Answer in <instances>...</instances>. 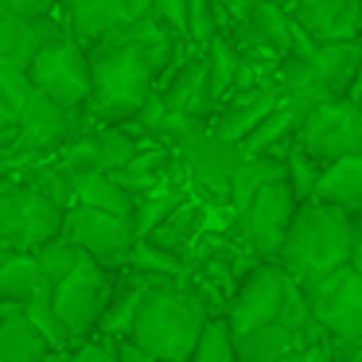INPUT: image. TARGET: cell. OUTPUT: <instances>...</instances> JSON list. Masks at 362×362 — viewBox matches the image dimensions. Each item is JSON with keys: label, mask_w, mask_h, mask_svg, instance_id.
<instances>
[{"label": "cell", "mask_w": 362, "mask_h": 362, "mask_svg": "<svg viewBox=\"0 0 362 362\" xmlns=\"http://www.w3.org/2000/svg\"><path fill=\"white\" fill-rule=\"evenodd\" d=\"M292 346H296V339H292L281 323H269V327H253V331L234 335L238 362H281Z\"/></svg>", "instance_id": "83f0119b"}, {"label": "cell", "mask_w": 362, "mask_h": 362, "mask_svg": "<svg viewBox=\"0 0 362 362\" xmlns=\"http://www.w3.org/2000/svg\"><path fill=\"white\" fill-rule=\"evenodd\" d=\"M358 43H362V28H358Z\"/></svg>", "instance_id": "ee69618b"}, {"label": "cell", "mask_w": 362, "mask_h": 362, "mask_svg": "<svg viewBox=\"0 0 362 362\" xmlns=\"http://www.w3.org/2000/svg\"><path fill=\"white\" fill-rule=\"evenodd\" d=\"M288 288H292V281L284 276V269L276 265V261H257V265H250V273L238 281V288L230 292L226 315H222V320L230 323L234 335L253 331V327H269V323L281 320Z\"/></svg>", "instance_id": "ba28073f"}, {"label": "cell", "mask_w": 362, "mask_h": 362, "mask_svg": "<svg viewBox=\"0 0 362 362\" xmlns=\"http://www.w3.org/2000/svg\"><path fill=\"white\" fill-rule=\"evenodd\" d=\"M160 102L172 117H195V121H211V105H206V63L203 51L191 47L180 63L168 71V78L160 82Z\"/></svg>", "instance_id": "9a60e30c"}, {"label": "cell", "mask_w": 362, "mask_h": 362, "mask_svg": "<svg viewBox=\"0 0 362 362\" xmlns=\"http://www.w3.org/2000/svg\"><path fill=\"white\" fill-rule=\"evenodd\" d=\"M281 362H339V351L331 346V339H320V343H304L292 346Z\"/></svg>", "instance_id": "74e56055"}, {"label": "cell", "mask_w": 362, "mask_h": 362, "mask_svg": "<svg viewBox=\"0 0 362 362\" xmlns=\"http://www.w3.org/2000/svg\"><path fill=\"white\" fill-rule=\"evenodd\" d=\"M172 152L180 156V164L187 168L191 183H195L199 191H206L211 199H222V203H226L230 199V180H234L238 164L245 160V152L238 148V144L218 141L206 125H199V129H191Z\"/></svg>", "instance_id": "8fae6325"}, {"label": "cell", "mask_w": 362, "mask_h": 362, "mask_svg": "<svg viewBox=\"0 0 362 362\" xmlns=\"http://www.w3.org/2000/svg\"><path fill=\"white\" fill-rule=\"evenodd\" d=\"M351 226H354V214L339 211L331 203H320V199H304L292 214V226L273 261L284 269L288 281L308 284L315 276L331 273V269L346 265V257H351Z\"/></svg>", "instance_id": "7a4b0ae2"}, {"label": "cell", "mask_w": 362, "mask_h": 362, "mask_svg": "<svg viewBox=\"0 0 362 362\" xmlns=\"http://www.w3.org/2000/svg\"><path fill=\"white\" fill-rule=\"evenodd\" d=\"M110 296H113V273L94 257H82L63 281L51 284V304H55V315L63 320L71 339H86L98 327Z\"/></svg>", "instance_id": "8992f818"}, {"label": "cell", "mask_w": 362, "mask_h": 362, "mask_svg": "<svg viewBox=\"0 0 362 362\" xmlns=\"http://www.w3.org/2000/svg\"><path fill=\"white\" fill-rule=\"evenodd\" d=\"M32 90L24 71H12V66H0V136L16 133L20 110H24V98Z\"/></svg>", "instance_id": "d6a6232c"}, {"label": "cell", "mask_w": 362, "mask_h": 362, "mask_svg": "<svg viewBox=\"0 0 362 362\" xmlns=\"http://www.w3.org/2000/svg\"><path fill=\"white\" fill-rule=\"evenodd\" d=\"M63 206L43 199L20 175H0V242L12 253H32L43 242L59 238Z\"/></svg>", "instance_id": "277c9868"}, {"label": "cell", "mask_w": 362, "mask_h": 362, "mask_svg": "<svg viewBox=\"0 0 362 362\" xmlns=\"http://www.w3.org/2000/svg\"><path fill=\"white\" fill-rule=\"evenodd\" d=\"M8 253H12V250H8V245H4V242H0V261L8 257Z\"/></svg>", "instance_id": "7bdbcfd3"}, {"label": "cell", "mask_w": 362, "mask_h": 362, "mask_svg": "<svg viewBox=\"0 0 362 362\" xmlns=\"http://www.w3.org/2000/svg\"><path fill=\"white\" fill-rule=\"evenodd\" d=\"M28 82L51 102L66 105V110H82L90 98V82H94L90 78V47L74 35L40 47L28 66Z\"/></svg>", "instance_id": "52a82bcc"}, {"label": "cell", "mask_w": 362, "mask_h": 362, "mask_svg": "<svg viewBox=\"0 0 362 362\" xmlns=\"http://www.w3.org/2000/svg\"><path fill=\"white\" fill-rule=\"evenodd\" d=\"M323 164H315L312 156H304V152L292 144L288 152H284V180H288V187L296 191V199L304 203V199H312L315 191V180H320Z\"/></svg>", "instance_id": "d590c367"}, {"label": "cell", "mask_w": 362, "mask_h": 362, "mask_svg": "<svg viewBox=\"0 0 362 362\" xmlns=\"http://www.w3.org/2000/svg\"><path fill=\"white\" fill-rule=\"evenodd\" d=\"M304 63L315 71L320 86L331 98H354V102H362V43L358 40L315 43V51Z\"/></svg>", "instance_id": "2e32d148"}, {"label": "cell", "mask_w": 362, "mask_h": 362, "mask_svg": "<svg viewBox=\"0 0 362 362\" xmlns=\"http://www.w3.org/2000/svg\"><path fill=\"white\" fill-rule=\"evenodd\" d=\"M296 129H300V117L288 110V105L276 102V110H269L265 117L242 136L238 148H242L245 156H281L284 160V152L292 148V141H296Z\"/></svg>", "instance_id": "7402d4cb"}, {"label": "cell", "mask_w": 362, "mask_h": 362, "mask_svg": "<svg viewBox=\"0 0 362 362\" xmlns=\"http://www.w3.org/2000/svg\"><path fill=\"white\" fill-rule=\"evenodd\" d=\"M152 284L156 281H148V276L129 273L125 269V276L113 281V296H110V304H105V312H102V320H98L94 331H102L105 339H129L133 320H136V308H141L144 292H148Z\"/></svg>", "instance_id": "ffe728a7"}, {"label": "cell", "mask_w": 362, "mask_h": 362, "mask_svg": "<svg viewBox=\"0 0 362 362\" xmlns=\"http://www.w3.org/2000/svg\"><path fill=\"white\" fill-rule=\"evenodd\" d=\"M66 35H71V24L59 12H47V16H35V20L0 12V66H12V71L28 74L35 51L55 40H66Z\"/></svg>", "instance_id": "7c38bea8"}, {"label": "cell", "mask_w": 362, "mask_h": 362, "mask_svg": "<svg viewBox=\"0 0 362 362\" xmlns=\"http://www.w3.org/2000/svg\"><path fill=\"white\" fill-rule=\"evenodd\" d=\"M125 269L129 273L148 276V281H180V276L187 273V265H183L180 253L160 250V245L148 242V238H136L133 242V250H129V257H125Z\"/></svg>", "instance_id": "f1b7e54d"}, {"label": "cell", "mask_w": 362, "mask_h": 362, "mask_svg": "<svg viewBox=\"0 0 362 362\" xmlns=\"http://www.w3.org/2000/svg\"><path fill=\"white\" fill-rule=\"evenodd\" d=\"M250 24L276 47V55H292V16L281 0H257L250 12Z\"/></svg>", "instance_id": "f546056e"}, {"label": "cell", "mask_w": 362, "mask_h": 362, "mask_svg": "<svg viewBox=\"0 0 362 362\" xmlns=\"http://www.w3.org/2000/svg\"><path fill=\"white\" fill-rule=\"evenodd\" d=\"M0 12H12V16H47V12H59V0H0Z\"/></svg>", "instance_id": "f35d334b"}, {"label": "cell", "mask_w": 362, "mask_h": 362, "mask_svg": "<svg viewBox=\"0 0 362 362\" xmlns=\"http://www.w3.org/2000/svg\"><path fill=\"white\" fill-rule=\"evenodd\" d=\"M32 257H35V265H40V273H43V281L47 284H55V281H63L66 273H71L74 265H78L86 253L82 250H74L71 242H66L63 234L59 238H51V242H43L40 250H32Z\"/></svg>", "instance_id": "836d02e7"}, {"label": "cell", "mask_w": 362, "mask_h": 362, "mask_svg": "<svg viewBox=\"0 0 362 362\" xmlns=\"http://www.w3.org/2000/svg\"><path fill=\"white\" fill-rule=\"evenodd\" d=\"M43 288H51V284L43 281L32 253H8L0 261V304H28Z\"/></svg>", "instance_id": "484cf974"}, {"label": "cell", "mask_w": 362, "mask_h": 362, "mask_svg": "<svg viewBox=\"0 0 362 362\" xmlns=\"http://www.w3.org/2000/svg\"><path fill=\"white\" fill-rule=\"evenodd\" d=\"M296 144L315 164H331L362 152V102L354 98H327L296 129Z\"/></svg>", "instance_id": "5b68a950"}, {"label": "cell", "mask_w": 362, "mask_h": 362, "mask_svg": "<svg viewBox=\"0 0 362 362\" xmlns=\"http://www.w3.org/2000/svg\"><path fill=\"white\" fill-rule=\"evenodd\" d=\"M206 320L211 312L199 292L180 288L175 281H156L136 308L129 343L156 362H187Z\"/></svg>", "instance_id": "6da1fadb"}, {"label": "cell", "mask_w": 362, "mask_h": 362, "mask_svg": "<svg viewBox=\"0 0 362 362\" xmlns=\"http://www.w3.org/2000/svg\"><path fill=\"white\" fill-rule=\"evenodd\" d=\"M172 164H175L172 148H164V144H141L136 156L129 160L125 168L110 172V175L136 199V195H144V191H152V187H160V183L172 180Z\"/></svg>", "instance_id": "603a6c76"}, {"label": "cell", "mask_w": 362, "mask_h": 362, "mask_svg": "<svg viewBox=\"0 0 362 362\" xmlns=\"http://www.w3.org/2000/svg\"><path fill=\"white\" fill-rule=\"evenodd\" d=\"M63 362H125L117 351H110L105 343H82L78 351H71Z\"/></svg>", "instance_id": "ab89813d"}, {"label": "cell", "mask_w": 362, "mask_h": 362, "mask_svg": "<svg viewBox=\"0 0 362 362\" xmlns=\"http://www.w3.org/2000/svg\"><path fill=\"white\" fill-rule=\"evenodd\" d=\"M346 265H351L354 273H362V214H354V226H351V257H346Z\"/></svg>", "instance_id": "60d3db41"}, {"label": "cell", "mask_w": 362, "mask_h": 362, "mask_svg": "<svg viewBox=\"0 0 362 362\" xmlns=\"http://www.w3.org/2000/svg\"><path fill=\"white\" fill-rule=\"evenodd\" d=\"M253 4H257V0H222V8H226L230 24H234V20H250Z\"/></svg>", "instance_id": "b9f144b4"}, {"label": "cell", "mask_w": 362, "mask_h": 362, "mask_svg": "<svg viewBox=\"0 0 362 362\" xmlns=\"http://www.w3.org/2000/svg\"><path fill=\"white\" fill-rule=\"evenodd\" d=\"M66 180H71L74 203L94 206V211L121 214V218L133 222V195H129V191L121 187V183L113 180L110 172H98V168H90V172H71Z\"/></svg>", "instance_id": "44dd1931"}, {"label": "cell", "mask_w": 362, "mask_h": 362, "mask_svg": "<svg viewBox=\"0 0 362 362\" xmlns=\"http://www.w3.org/2000/svg\"><path fill=\"white\" fill-rule=\"evenodd\" d=\"M292 24L304 28L315 43L358 40L362 0H284Z\"/></svg>", "instance_id": "4fadbf2b"}, {"label": "cell", "mask_w": 362, "mask_h": 362, "mask_svg": "<svg viewBox=\"0 0 362 362\" xmlns=\"http://www.w3.org/2000/svg\"><path fill=\"white\" fill-rule=\"evenodd\" d=\"M183 199H187V187H180L175 180H168V183H160V187L136 195L133 199V234L136 238H148V230H156L160 222H164L168 214L183 203Z\"/></svg>", "instance_id": "4316f807"}, {"label": "cell", "mask_w": 362, "mask_h": 362, "mask_svg": "<svg viewBox=\"0 0 362 362\" xmlns=\"http://www.w3.org/2000/svg\"><path fill=\"white\" fill-rule=\"evenodd\" d=\"M199 226H203V206H199L195 199L187 195L164 222H160L156 230H148V242L160 245V250H168V253H180V257H187L191 242L199 238Z\"/></svg>", "instance_id": "d4e9b609"}, {"label": "cell", "mask_w": 362, "mask_h": 362, "mask_svg": "<svg viewBox=\"0 0 362 362\" xmlns=\"http://www.w3.org/2000/svg\"><path fill=\"white\" fill-rule=\"evenodd\" d=\"M276 102H281V94H276L273 78L261 82V86H250V90H234V94H230L226 102L211 113L206 129H211L218 141L242 144V136L250 133V129L257 125L269 110H276Z\"/></svg>", "instance_id": "e0dca14e"}, {"label": "cell", "mask_w": 362, "mask_h": 362, "mask_svg": "<svg viewBox=\"0 0 362 362\" xmlns=\"http://www.w3.org/2000/svg\"><path fill=\"white\" fill-rule=\"evenodd\" d=\"M187 4L191 0H152V12H156L175 35H183L187 32ZM183 40H187V35H183Z\"/></svg>", "instance_id": "8d00e7d4"}, {"label": "cell", "mask_w": 362, "mask_h": 362, "mask_svg": "<svg viewBox=\"0 0 362 362\" xmlns=\"http://www.w3.org/2000/svg\"><path fill=\"white\" fill-rule=\"evenodd\" d=\"M187 362H238L230 323L226 320H206V327H203V335H199V343H195V351H191Z\"/></svg>", "instance_id": "e575fe53"}, {"label": "cell", "mask_w": 362, "mask_h": 362, "mask_svg": "<svg viewBox=\"0 0 362 362\" xmlns=\"http://www.w3.org/2000/svg\"><path fill=\"white\" fill-rule=\"evenodd\" d=\"M20 312H24V320L32 323V327L40 331L43 339H47L51 351H66V346H71V335H66L63 320L55 315V304H51V288L35 292L28 304H20Z\"/></svg>", "instance_id": "1f68e13d"}, {"label": "cell", "mask_w": 362, "mask_h": 362, "mask_svg": "<svg viewBox=\"0 0 362 362\" xmlns=\"http://www.w3.org/2000/svg\"><path fill=\"white\" fill-rule=\"evenodd\" d=\"M203 63H206V105H211V113H214L230 94H234L238 71H242V55H238V47L230 43V35L218 32L203 47Z\"/></svg>", "instance_id": "cb8c5ba5"}, {"label": "cell", "mask_w": 362, "mask_h": 362, "mask_svg": "<svg viewBox=\"0 0 362 362\" xmlns=\"http://www.w3.org/2000/svg\"><path fill=\"white\" fill-rule=\"evenodd\" d=\"M273 86H276V94H281V105H288L300 121H304L320 102L331 98L327 90L320 86L315 71L304 63V59H296V55H284L281 63L273 66Z\"/></svg>", "instance_id": "ac0fdd59"}, {"label": "cell", "mask_w": 362, "mask_h": 362, "mask_svg": "<svg viewBox=\"0 0 362 362\" xmlns=\"http://www.w3.org/2000/svg\"><path fill=\"white\" fill-rule=\"evenodd\" d=\"M152 8V0H66L63 12H66V24H71V35L90 43L105 40L110 32L133 24L136 16Z\"/></svg>", "instance_id": "5bb4252c"}, {"label": "cell", "mask_w": 362, "mask_h": 362, "mask_svg": "<svg viewBox=\"0 0 362 362\" xmlns=\"http://www.w3.org/2000/svg\"><path fill=\"white\" fill-rule=\"evenodd\" d=\"M59 234H63L74 250L86 253V257L102 261L105 269L125 265L129 250H133V242H136L129 218L110 214V211H94V206H82V203H71L63 211V230H59Z\"/></svg>", "instance_id": "30bf717a"}, {"label": "cell", "mask_w": 362, "mask_h": 362, "mask_svg": "<svg viewBox=\"0 0 362 362\" xmlns=\"http://www.w3.org/2000/svg\"><path fill=\"white\" fill-rule=\"evenodd\" d=\"M296 206H300V199H296V191L288 187L284 175L269 180L265 187L253 191L245 214L238 218V234H242V242L250 245L261 261H273L276 250H281V242H284V234H288V226H292Z\"/></svg>", "instance_id": "9c48e42d"}, {"label": "cell", "mask_w": 362, "mask_h": 362, "mask_svg": "<svg viewBox=\"0 0 362 362\" xmlns=\"http://www.w3.org/2000/svg\"><path fill=\"white\" fill-rule=\"evenodd\" d=\"M312 199L331 203V206H339V211H346V214H362V152L323 164Z\"/></svg>", "instance_id": "d6986e66"}, {"label": "cell", "mask_w": 362, "mask_h": 362, "mask_svg": "<svg viewBox=\"0 0 362 362\" xmlns=\"http://www.w3.org/2000/svg\"><path fill=\"white\" fill-rule=\"evenodd\" d=\"M300 292L312 308V320L323 327L335 351L362 343V273H354L351 265H339L300 284Z\"/></svg>", "instance_id": "3957f363"}, {"label": "cell", "mask_w": 362, "mask_h": 362, "mask_svg": "<svg viewBox=\"0 0 362 362\" xmlns=\"http://www.w3.org/2000/svg\"><path fill=\"white\" fill-rule=\"evenodd\" d=\"M230 28V16H226V8H222V0H191L187 4V43L191 47H199L203 51L206 43L214 40L218 32H226Z\"/></svg>", "instance_id": "4dcf8cb0"}]
</instances>
